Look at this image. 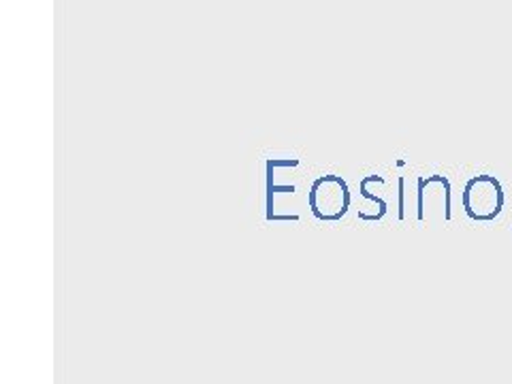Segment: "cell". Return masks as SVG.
Instances as JSON below:
<instances>
[{
  "label": "cell",
  "mask_w": 512,
  "mask_h": 384,
  "mask_svg": "<svg viewBox=\"0 0 512 384\" xmlns=\"http://www.w3.org/2000/svg\"><path fill=\"white\" fill-rule=\"evenodd\" d=\"M310 212L320 222H340L350 210V188L342 175H320L308 192Z\"/></svg>",
  "instance_id": "obj_1"
},
{
  "label": "cell",
  "mask_w": 512,
  "mask_h": 384,
  "mask_svg": "<svg viewBox=\"0 0 512 384\" xmlns=\"http://www.w3.org/2000/svg\"><path fill=\"white\" fill-rule=\"evenodd\" d=\"M463 207H466V214L478 222L498 218L504 207L502 184L493 175H476L463 190Z\"/></svg>",
  "instance_id": "obj_2"
},
{
  "label": "cell",
  "mask_w": 512,
  "mask_h": 384,
  "mask_svg": "<svg viewBox=\"0 0 512 384\" xmlns=\"http://www.w3.org/2000/svg\"><path fill=\"white\" fill-rule=\"evenodd\" d=\"M265 167H267V220H269V222H276V214H274V195H276V192H288V195H293L295 186H276V184H274L276 158H269Z\"/></svg>",
  "instance_id": "obj_3"
},
{
  "label": "cell",
  "mask_w": 512,
  "mask_h": 384,
  "mask_svg": "<svg viewBox=\"0 0 512 384\" xmlns=\"http://www.w3.org/2000/svg\"><path fill=\"white\" fill-rule=\"evenodd\" d=\"M372 182H382L384 184V180L380 178V175H367V178H363L361 180V184H359V192H361V197L363 199H367V201H372V203H376L380 210L387 214V201H382L380 197H376V195H372V192H367V184H372Z\"/></svg>",
  "instance_id": "obj_4"
}]
</instances>
